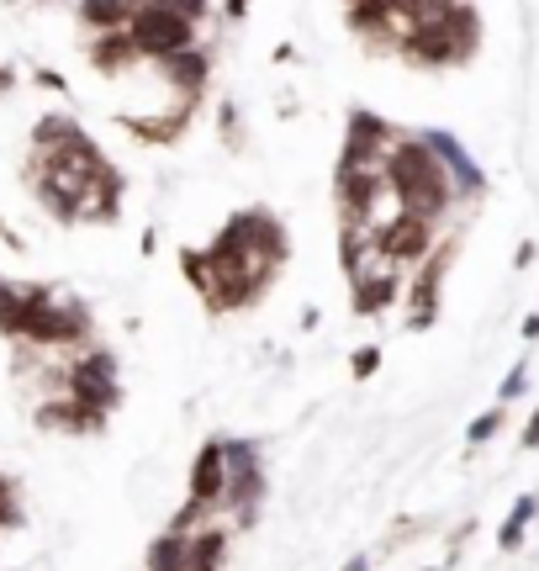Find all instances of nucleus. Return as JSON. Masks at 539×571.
Wrapping results in <instances>:
<instances>
[{"label":"nucleus","instance_id":"nucleus-1","mask_svg":"<svg viewBox=\"0 0 539 571\" xmlns=\"http://www.w3.org/2000/svg\"><path fill=\"white\" fill-rule=\"evenodd\" d=\"M291 260V238L270 207H244L228 217L207 249H180V270L207 312H244L275 286Z\"/></svg>","mask_w":539,"mask_h":571},{"label":"nucleus","instance_id":"nucleus-2","mask_svg":"<svg viewBox=\"0 0 539 571\" xmlns=\"http://www.w3.org/2000/svg\"><path fill=\"white\" fill-rule=\"evenodd\" d=\"M381 175H386V186H392L397 207L423 217V223H439V217L450 212V201H455L450 175H444V164L429 154V143H423V138H407L402 133L392 143V154H386Z\"/></svg>","mask_w":539,"mask_h":571},{"label":"nucleus","instance_id":"nucleus-3","mask_svg":"<svg viewBox=\"0 0 539 571\" xmlns=\"http://www.w3.org/2000/svg\"><path fill=\"white\" fill-rule=\"evenodd\" d=\"M27 291V318H22V339L27 349H74L90 339V312L85 302L59 297L53 286H22Z\"/></svg>","mask_w":539,"mask_h":571},{"label":"nucleus","instance_id":"nucleus-4","mask_svg":"<svg viewBox=\"0 0 539 571\" xmlns=\"http://www.w3.org/2000/svg\"><path fill=\"white\" fill-rule=\"evenodd\" d=\"M222 455H228V487H222V508L233 529H254L259 519V503H265V460H259V445L254 439H222Z\"/></svg>","mask_w":539,"mask_h":571},{"label":"nucleus","instance_id":"nucleus-5","mask_svg":"<svg viewBox=\"0 0 539 571\" xmlns=\"http://www.w3.org/2000/svg\"><path fill=\"white\" fill-rule=\"evenodd\" d=\"M59 386H64V397H74V402H85V408H96V413H117L122 408V365H117V355L111 349H85V355H74L69 365H64V376H59Z\"/></svg>","mask_w":539,"mask_h":571},{"label":"nucleus","instance_id":"nucleus-6","mask_svg":"<svg viewBox=\"0 0 539 571\" xmlns=\"http://www.w3.org/2000/svg\"><path fill=\"white\" fill-rule=\"evenodd\" d=\"M127 32H133V43L143 59H175V53L196 48V27L180 22V16H170L164 6H154V0H143V6L133 11V22H127Z\"/></svg>","mask_w":539,"mask_h":571},{"label":"nucleus","instance_id":"nucleus-7","mask_svg":"<svg viewBox=\"0 0 539 571\" xmlns=\"http://www.w3.org/2000/svg\"><path fill=\"white\" fill-rule=\"evenodd\" d=\"M455 254H460V238H444L439 249H429V260L418 265V281L407 286V334L434 328V318H439V291H444V275H450Z\"/></svg>","mask_w":539,"mask_h":571},{"label":"nucleus","instance_id":"nucleus-8","mask_svg":"<svg viewBox=\"0 0 539 571\" xmlns=\"http://www.w3.org/2000/svg\"><path fill=\"white\" fill-rule=\"evenodd\" d=\"M376 244L397 270L402 265H423L429 249H434V223H423V217H413V212H397L386 228H376Z\"/></svg>","mask_w":539,"mask_h":571},{"label":"nucleus","instance_id":"nucleus-9","mask_svg":"<svg viewBox=\"0 0 539 571\" xmlns=\"http://www.w3.org/2000/svg\"><path fill=\"white\" fill-rule=\"evenodd\" d=\"M402 133L386 117H376V112H355L349 117V133H344V154H339V164H386V154H392V143H397Z\"/></svg>","mask_w":539,"mask_h":571},{"label":"nucleus","instance_id":"nucleus-10","mask_svg":"<svg viewBox=\"0 0 539 571\" xmlns=\"http://www.w3.org/2000/svg\"><path fill=\"white\" fill-rule=\"evenodd\" d=\"M37 429H48V434H69V439H90V434H101L106 429V413L96 408H85V402H74V397H48V402H37Z\"/></svg>","mask_w":539,"mask_h":571},{"label":"nucleus","instance_id":"nucleus-11","mask_svg":"<svg viewBox=\"0 0 539 571\" xmlns=\"http://www.w3.org/2000/svg\"><path fill=\"white\" fill-rule=\"evenodd\" d=\"M418 138L429 143V154L444 164V175H450V186H455L460 196H481V191H487V175L471 164V154L455 143V133H439V127H434V133H418Z\"/></svg>","mask_w":539,"mask_h":571},{"label":"nucleus","instance_id":"nucleus-12","mask_svg":"<svg viewBox=\"0 0 539 571\" xmlns=\"http://www.w3.org/2000/svg\"><path fill=\"white\" fill-rule=\"evenodd\" d=\"M159 75H164V85H175L180 106H196V96L212 80V53L207 48H185V53H175V59L159 64Z\"/></svg>","mask_w":539,"mask_h":571},{"label":"nucleus","instance_id":"nucleus-13","mask_svg":"<svg viewBox=\"0 0 539 571\" xmlns=\"http://www.w3.org/2000/svg\"><path fill=\"white\" fill-rule=\"evenodd\" d=\"M138 43H133V32H101V38H90V64L101 69V75H133L138 69Z\"/></svg>","mask_w":539,"mask_h":571},{"label":"nucleus","instance_id":"nucleus-14","mask_svg":"<svg viewBox=\"0 0 539 571\" xmlns=\"http://www.w3.org/2000/svg\"><path fill=\"white\" fill-rule=\"evenodd\" d=\"M222 561H228V529L222 524H201V529L185 534L180 571H222Z\"/></svg>","mask_w":539,"mask_h":571},{"label":"nucleus","instance_id":"nucleus-15","mask_svg":"<svg viewBox=\"0 0 539 571\" xmlns=\"http://www.w3.org/2000/svg\"><path fill=\"white\" fill-rule=\"evenodd\" d=\"M397 291H402V270L397 275H365V281H349V307H355V318H381V312L397 302Z\"/></svg>","mask_w":539,"mask_h":571},{"label":"nucleus","instance_id":"nucleus-16","mask_svg":"<svg viewBox=\"0 0 539 571\" xmlns=\"http://www.w3.org/2000/svg\"><path fill=\"white\" fill-rule=\"evenodd\" d=\"M143 6V0H80V27L85 32H122L127 22H133V11Z\"/></svg>","mask_w":539,"mask_h":571},{"label":"nucleus","instance_id":"nucleus-17","mask_svg":"<svg viewBox=\"0 0 539 571\" xmlns=\"http://www.w3.org/2000/svg\"><path fill=\"white\" fill-rule=\"evenodd\" d=\"M122 127H127V133H133L138 143H148V149H159V143H175L180 133H185V122H191V106H180V112L175 117H133V112H127V117H117Z\"/></svg>","mask_w":539,"mask_h":571},{"label":"nucleus","instance_id":"nucleus-18","mask_svg":"<svg viewBox=\"0 0 539 571\" xmlns=\"http://www.w3.org/2000/svg\"><path fill=\"white\" fill-rule=\"evenodd\" d=\"M534 513H539V492H524V497L508 508L503 529H497V550H503V556H513V550L524 545V529L534 524Z\"/></svg>","mask_w":539,"mask_h":571},{"label":"nucleus","instance_id":"nucleus-19","mask_svg":"<svg viewBox=\"0 0 539 571\" xmlns=\"http://www.w3.org/2000/svg\"><path fill=\"white\" fill-rule=\"evenodd\" d=\"M22 318H27V291L0 275V334H6L11 344L22 339Z\"/></svg>","mask_w":539,"mask_h":571},{"label":"nucleus","instance_id":"nucleus-20","mask_svg":"<svg viewBox=\"0 0 539 571\" xmlns=\"http://www.w3.org/2000/svg\"><path fill=\"white\" fill-rule=\"evenodd\" d=\"M180 561H185V534L164 529L159 540L148 545V571H180Z\"/></svg>","mask_w":539,"mask_h":571},{"label":"nucleus","instance_id":"nucleus-21","mask_svg":"<svg viewBox=\"0 0 539 571\" xmlns=\"http://www.w3.org/2000/svg\"><path fill=\"white\" fill-rule=\"evenodd\" d=\"M22 524H27L22 487H16V476H0V529H22Z\"/></svg>","mask_w":539,"mask_h":571},{"label":"nucleus","instance_id":"nucleus-22","mask_svg":"<svg viewBox=\"0 0 539 571\" xmlns=\"http://www.w3.org/2000/svg\"><path fill=\"white\" fill-rule=\"evenodd\" d=\"M503 418H508V408H487V413H476V418L466 423V445H471V450H481L497 429H503Z\"/></svg>","mask_w":539,"mask_h":571},{"label":"nucleus","instance_id":"nucleus-23","mask_svg":"<svg viewBox=\"0 0 539 571\" xmlns=\"http://www.w3.org/2000/svg\"><path fill=\"white\" fill-rule=\"evenodd\" d=\"M524 386H529V360H518L513 371L503 376V386H497V408H508V402L524 397Z\"/></svg>","mask_w":539,"mask_h":571},{"label":"nucleus","instance_id":"nucleus-24","mask_svg":"<svg viewBox=\"0 0 539 571\" xmlns=\"http://www.w3.org/2000/svg\"><path fill=\"white\" fill-rule=\"evenodd\" d=\"M376 371H381V344H360L355 355H349V376H355V381H370Z\"/></svg>","mask_w":539,"mask_h":571},{"label":"nucleus","instance_id":"nucleus-25","mask_svg":"<svg viewBox=\"0 0 539 571\" xmlns=\"http://www.w3.org/2000/svg\"><path fill=\"white\" fill-rule=\"evenodd\" d=\"M154 6H164L170 16H180V22H191V27H201V16L212 11V0H154Z\"/></svg>","mask_w":539,"mask_h":571},{"label":"nucleus","instance_id":"nucleus-26","mask_svg":"<svg viewBox=\"0 0 539 571\" xmlns=\"http://www.w3.org/2000/svg\"><path fill=\"white\" fill-rule=\"evenodd\" d=\"M217 127H222V143H228V149H244V127H238V106L233 101L217 106Z\"/></svg>","mask_w":539,"mask_h":571},{"label":"nucleus","instance_id":"nucleus-27","mask_svg":"<svg viewBox=\"0 0 539 571\" xmlns=\"http://www.w3.org/2000/svg\"><path fill=\"white\" fill-rule=\"evenodd\" d=\"M524 450H539V408L529 413V423H524V439H518Z\"/></svg>","mask_w":539,"mask_h":571},{"label":"nucleus","instance_id":"nucleus-28","mask_svg":"<svg viewBox=\"0 0 539 571\" xmlns=\"http://www.w3.org/2000/svg\"><path fill=\"white\" fill-rule=\"evenodd\" d=\"M534 254H539V249H534V238H524V244H518V254H513V265H518V270H529V265H534Z\"/></svg>","mask_w":539,"mask_h":571},{"label":"nucleus","instance_id":"nucleus-29","mask_svg":"<svg viewBox=\"0 0 539 571\" xmlns=\"http://www.w3.org/2000/svg\"><path fill=\"white\" fill-rule=\"evenodd\" d=\"M222 16H228V22H244V16H249V0H222Z\"/></svg>","mask_w":539,"mask_h":571},{"label":"nucleus","instance_id":"nucleus-30","mask_svg":"<svg viewBox=\"0 0 539 571\" xmlns=\"http://www.w3.org/2000/svg\"><path fill=\"white\" fill-rule=\"evenodd\" d=\"M37 85H43V90H59V96H64V75H53V69H37Z\"/></svg>","mask_w":539,"mask_h":571},{"label":"nucleus","instance_id":"nucleus-31","mask_svg":"<svg viewBox=\"0 0 539 571\" xmlns=\"http://www.w3.org/2000/svg\"><path fill=\"white\" fill-rule=\"evenodd\" d=\"M344 571H370V556H349V561H344Z\"/></svg>","mask_w":539,"mask_h":571},{"label":"nucleus","instance_id":"nucleus-32","mask_svg":"<svg viewBox=\"0 0 539 571\" xmlns=\"http://www.w3.org/2000/svg\"><path fill=\"white\" fill-rule=\"evenodd\" d=\"M524 339H539V318H524Z\"/></svg>","mask_w":539,"mask_h":571},{"label":"nucleus","instance_id":"nucleus-33","mask_svg":"<svg viewBox=\"0 0 539 571\" xmlns=\"http://www.w3.org/2000/svg\"><path fill=\"white\" fill-rule=\"evenodd\" d=\"M11 85H16V75H11L6 64H0V90H11Z\"/></svg>","mask_w":539,"mask_h":571},{"label":"nucleus","instance_id":"nucleus-34","mask_svg":"<svg viewBox=\"0 0 539 571\" xmlns=\"http://www.w3.org/2000/svg\"><path fill=\"white\" fill-rule=\"evenodd\" d=\"M429 571H444V566H429Z\"/></svg>","mask_w":539,"mask_h":571}]
</instances>
